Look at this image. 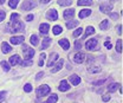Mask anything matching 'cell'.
<instances>
[{
    "label": "cell",
    "mask_w": 123,
    "mask_h": 103,
    "mask_svg": "<svg viewBox=\"0 0 123 103\" xmlns=\"http://www.w3.org/2000/svg\"><path fill=\"white\" fill-rule=\"evenodd\" d=\"M7 31L8 32H12V33H15V32H23L24 31V24L21 21H19V19H15V20H11V23L7 25Z\"/></svg>",
    "instance_id": "obj_1"
},
{
    "label": "cell",
    "mask_w": 123,
    "mask_h": 103,
    "mask_svg": "<svg viewBox=\"0 0 123 103\" xmlns=\"http://www.w3.org/2000/svg\"><path fill=\"white\" fill-rule=\"evenodd\" d=\"M23 51H24V59L25 60H32L33 56H34V50L27 45H24Z\"/></svg>",
    "instance_id": "obj_2"
},
{
    "label": "cell",
    "mask_w": 123,
    "mask_h": 103,
    "mask_svg": "<svg viewBox=\"0 0 123 103\" xmlns=\"http://www.w3.org/2000/svg\"><path fill=\"white\" fill-rule=\"evenodd\" d=\"M50 91H51V89L49 85H46V84H43V85H40L39 88L37 89V97H43V96H46L47 94H50Z\"/></svg>",
    "instance_id": "obj_3"
},
{
    "label": "cell",
    "mask_w": 123,
    "mask_h": 103,
    "mask_svg": "<svg viewBox=\"0 0 123 103\" xmlns=\"http://www.w3.org/2000/svg\"><path fill=\"white\" fill-rule=\"evenodd\" d=\"M37 6V2L34 0H25L21 5V10L24 11H30V10H33L34 7Z\"/></svg>",
    "instance_id": "obj_4"
},
{
    "label": "cell",
    "mask_w": 123,
    "mask_h": 103,
    "mask_svg": "<svg viewBox=\"0 0 123 103\" xmlns=\"http://www.w3.org/2000/svg\"><path fill=\"white\" fill-rule=\"evenodd\" d=\"M85 47H86L89 51L97 50V39H90V40H88L86 44H85Z\"/></svg>",
    "instance_id": "obj_5"
},
{
    "label": "cell",
    "mask_w": 123,
    "mask_h": 103,
    "mask_svg": "<svg viewBox=\"0 0 123 103\" xmlns=\"http://www.w3.org/2000/svg\"><path fill=\"white\" fill-rule=\"evenodd\" d=\"M85 57H86L85 53L78 52V53H76V55L74 56V60H75V63H77V64H80V63H83V62L85 60Z\"/></svg>",
    "instance_id": "obj_6"
},
{
    "label": "cell",
    "mask_w": 123,
    "mask_h": 103,
    "mask_svg": "<svg viewBox=\"0 0 123 103\" xmlns=\"http://www.w3.org/2000/svg\"><path fill=\"white\" fill-rule=\"evenodd\" d=\"M46 18L47 19H50V20H57L58 19V13H57V11L56 10H49L47 11V13H46Z\"/></svg>",
    "instance_id": "obj_7"
},
{
    "label": "cell",
    "mask_w": 123,
    "mask_h": 103,
    "mask_svg": "<svg viewBox=\"0 0 123 103\" xmlns=\"http://www.w3.org/2000/svg\"><path fill=\"white\" fill-rule=\"evenodd\" d=\"M111 10H112V5L111 4H102L99 6V11L103 12V13H109V12H111Z\"/></svg>",
    "instance_id": "obj_8"
},
{
    "label": "cell",
    "mask_w": 123,
    "mask_h": 103,
    "mask_svg": "<svg viewBox=\"0 0 123 103\" xmlns=\"http://www.w3.org/2000/svg\"><path fill=\"white\" fill-rule=\"evenodd\" d=\"M58 53H56V52H53V53H51V57L49 59V62H47V66H50V68H52L53 66V64H55V62L58 59Z\"/></svg>",
    "instance_id": "obj_9"
},
{
    "label": "cell",
    "mask_w": 123,
    "mask_h": 103,
    "mask_svg": "<svg viewBox=\"0 0 123 103\" xmlns=\"http://www.w3.org/2000/svg\"><path fill=\"white\" fill-rule=\"evenodd\" d=\"M63 64H64V60H63V59H59V60H58V63L56 64V66H53V68L51 69L52 74H56V72H58L62 68H63Z\"/></svg>",
    "instance_id": "obj_10"
},
{
    "label": "cell",
    "mask_w": 123,
    "mask_h": 103,
    "mask_svg": "<svg viewBox=\"0 0 123 103\" xmlns=\"http://www.w3.org/2000/svg\"><path fill=\"white\" fill-rule=\"evenodd\" d=\"M51 42H52V39H51L50 37H45V38L43 39V43H42L40 49H42V50H45V49H47V47L50 46V44H51Z\"/></svg>",
    "instance_id": "obj_11"
},
{
    "label": "cell",
    "mask_w": 123,
    "mask_h": 103,
    "mask_svg": "<svg viewBox=\"0 0 123 103\" xmlns=\"http://www.w3.org/2000/svg\"><path fill=\"white\" fill-rule=\"evenodd\" d=\"M74 14H75V10H74V8H69V10L64 11L63 17H64L65 19H71V18L74 17Z\"/></svg>",
    "instance_id": "obj_12"
},
{
    "label": "cell",
    "mask_w": 123,
    "mask_h": 103,
    "mask_svg": "<svg viewBox=\"0 0 123 103\" xmlns=\"http://www.w3.org/2000/svg\"><path fill=\"white\" fill-rule=\"evenodd\" d=\"M70 82H71V84H74V85H78V84L80 83V77L77 76V75H71V76H70Z\"/></svg>",
    "instance_id": "obj_13"
},
{
    "label": "cell",
    "mask_w": 123,
    "mask_h": 103,
    "mask_svg": "<svg viewBox=\"0 0 123 103\" xmlns=\"http://www.w3.org/2000/svg\"><path fill=\"white\" fill-rule=\"evenodd\" d=\"M10 63H11V65H18V64H20V63H21V60H20V57H19L18 55H14V56H12V57L10 58Z\"/></svg>",
    "instance_id": "obj_14"
},
{
    "label": "cell",
    "mask_w": 123,
    "mask_h": 103,
    "mask_svg": "<svg viewBox=\"0 0 123 103\" xmlns=\"http://www.w3.org/2000/svg\"><path fill=\"white\" fill-rule=\"evenodd\" d=\"M49 30H50V25L49 24H40V26H39V31H40V33L42 34H46L47 32H49Z\"/></svg>",
    "instance_id": "obj_15"
},
{
    "label": "cell",
    "mask_w": 123,
    "mask_h": 103,
    "mask_svg": "<svg viewBox=\"0 0 123 103\" xmlns=\"http://www.w3.org/2000/svg\"><path fill=\"white\" fill-rule=\"evenodd\" d=\"M24 37H21V36H19V37H12L11 38V43L14 45H18V44H21L23 42H24Z\"/></svg>",
    "instance_id": "obj_16"
},
{
    "label": "cell",
    "mask_w": 123,
    "mask_h": 103,
    "mask_svg": "<svg viewBox=\"0 0 123 103\" xmlns=\"http://www.w3.org/2000/svg\"><path fill=\"white\" fill-rule=\"evenodd\" d=\"M88 71H89L90 74H97V72L101 71V66H99V65H90V66L88 68Z\"/></svg>",
    "instance_id": "obj_17"
},
{
    "label": "cell",
    "mask_w": 123,
    "mask_h": 103,
    "mask_svg": "<svg viewBox=\"0 0 123 103\" xmlns=\"http://www.w3.org/2000/svg\"><path fill=\"white\" fill-rule=\"evenodd\" d=\"M58 89H59L61 91H68V90L70 89V84H68L66 81H62L61 84H59V87H58Z\"/></svg>",
    "instance_id": "obj_18"
},
{
    "label": "cell",
    "mask_w": 123,
    "mask_h": 103,
    "mask_svg": "<svg viewBox=\"0 0 123 103\" xmlns=\"http://www.w3.org/2000/svg\"><path fill=\"white\" fill-rule=\"evenodd\" d=\"M11 50H12V46H10L8 43H2L1 44V51L4 53H8V52H11Z\"/></svg>",
    "instance_id": "obj_19"
},
{
    "label": "cell",
    "mask_w": 123,
    "mask_h": 103,
    "mask_svg": "<svg viewBox=\"0 0 123 103\" xmlns=\"http://www.w3.org/2000/svg\"><path fill=\"white\" fill-rule=\"evenodd\" d=\"M58 44L61 45L64 50H68V49L70 47V44H69V40H68V39H61V40L58 42Z\"/></svg>",
    "instance_id": "obj_20"
},
{
    "label": "cell",
    "mask_w": 123,
    "mask_h": 103,
    "mask_svg": "<svg viewBox=\"0 0 123 103\" xmlns=\"http://www.w3.org/2000/svg\"><path fill=\"white\" fill-rule=\"evenodd\" d=\"M77 5L78 6H90L92 5V0H78Z\"/></svg>",
    "instance_id": "obj_21"
},
{
    "label": "cell",
    "mask_w": 123,
    "mask_h": 103,
    "mask_svg": "<svg viewBox=\"0 0 123 103\" xmlns=\"http://www.w3.org/2000/svg\"><path fill=\"white\" fill-rule=\"evenodd\" d=\"M91 14V10H83V11H80L79 12V18H85V17H88V15H90Z\"/></svg>",
    "instance_id": "obj_22"
},
{
    "label": "cell",
    "mask_w": 123,
    "mask_h": 103,
    "mask_svg": "<svg viewBox=\"0 0 123 103\" xmlns=\"http://www.w3.org/2000/svg\"><path fill=\"white\" fill-rule=\"evenodd\" d=\"M118 87H120L118 83H112V84H110V85L108 87V90H109V92H115Z\"/></svg>",
    "instance_id": "obj_23"
},
{
    "label": "cell",
    "mask_w": 123,
    "mask_h": 103,
    "mask_svg": "<svg viewBox=\"0 0 123 103\" xmlns=\"http://www.w3.org/2000/svg\"><path fill=\"white\" fill-rule=\"evenodd\" d=\"M58 101V96L56 95V94H52L50 97H49V100L46 101V103H57Z\"/></svg>",
    "instance_id": "obj_24"
},
{
    "label": "cell",
    "mask_w": 123,
    "mask_h": 103,
    "mask_svg": "<svg viewBox=\"0 0 123 103\" xmlns=\"http://www.w3.org/2000/svg\"><path fill=\"white\" fill-rule=\"evenodd\" d=\"M93 33H95V29H93L92 26H89V27H86L85 34H84V37H83V38H86V37H89L90 34H93Z\"/></svg>",
    "instance_id": "obj_25"
},
{
    "label": "cell",
    "mask_w": 123,
    "mask_h": 103,
    "mask_svg": "<svg viewBox=\"0 0 123 103\" xmlns=\"http://www.w3.org/2000/svg\"><path fill=\"white\" fill-rule=\"evenodd\" d=\"M77 25H78V21L77 20H71V21H68L66 23V27L68 29H74V27H76Z\"/></svg>",
    "instance_id": "obj_26"
},
{
    "label": "cell",
    "mask_w": 123,
    "mask_h": 103,
    "mask_svg": "<svg viewBox=\"0 0 123 103\" xmlns=\"http://www.w3.org/2000/svg\"><path fill=\"white\" fill-rule=\"evenodd\" d=\"M30 42H31V44L32 45H38V42H39L38 36H37V34H32V36H31Z\"/></svg>",
    "instance_id": "obj_27"
},
{
    "label": "cell",
    "mask_w": 123,
    "mask_h": 103,
    "mask_svg": "<svg viewBox=\"0 0 123 103\" xmlns=\"http://www.w3.org/2000/svg\"><path fill=\"white\" fill-rule=\"evenodd\" d=\"M58 4L61 6H70L72 4V0H58Z\"/></svg>",
    "instance_id": "obj_28"
},
{
    "label": "cell",
    "mask_w": 123,
    "mask_h": 103,
    "mask_svg": "<svg viewBox=\"0 0 123 103\" xmlns=\"http://www.w3.org/2000/svg\"><path fill=\"white\" fill-rule=\"evenodd\" d=\"M52 31H53V34H59V33H62V26H59V25H56V26H53V29H52Z\"/></svg>",
    "instance_id": "obj_29"
},
{
    "label": "cell",
    "mask_w": 123,
    "mask_h": 103,
    "mask_svg": "<svg viewBox=\"0 0 123 103\" xmlns=\"http://www.w3.org/2000/svg\"><path fill=\"white\" fill-rule=\"evenodd\" d=\"M116 51L118 53H122V40L121 39H118L117 43H116Z\"/></svg>",
    "instance_id": "obj_30"
},
{
    "label": "cell",
    "mask_w": 123,
    "mask_h": 103,
    "mask_svg": "<svg viewBox=\"0 0 123 103\" xmlns=\"http://www.w3.org/2000/svg\"><path fill=\"white\" fill-rule=\"evenodd\" d=\"M1 66H2V69L5 70V71H8L10 69H11V66H10V64L6 62V60H2L1 62Z\"/></svg>",
    "instance_id": "obj_31"
},
{
    "label": "cell",
    "mask_w": 123,
    "mask_h": 103,
    "mask_svg": "<svg viewBox=\"0 0 123 103\" xmlns=\"http://www.w3.org/2000/svg\"><path fill=\"white\" fill-rule=\"evenodd\" d=\"M99 27H101L102 30H107L108 27H109V21H108L107 19H105V20H103V21L99 24Z\"/></svg>",
    "instance_id": "obj_32"
},
{
    "label": "cell",
    "mask_w": 123,
    "mask_h": 103,
    "mask_svg": "<svg viewBox=\"0 0 123 103\" xmlns=\"http://www.w3.org/2000/svg\"><path fill=\"white\" fill-rule=\"evenodd\" d=\"M45 58H46V55L45 53H42V55H40V58H39V63H38V65H39V66H43V65H44Z\"/></svg>",
    "instance_id": "obj_33"
},
{
    "label": "cell",
    "mask_w": 123,
    "mask_h": 103,
    "mask_svg": "<svg viewBox=\"0 0 123 103\" xmlns=\"http://www.w3.org/2000/svg\"><path fill=\"white\" fill-rule=\"evenodd\" d=\"M18 2H19V0H10L8 5H10V7L15 8V7H17V5H18Z\"/></svg>",
    "instance_id": "obj_34"
},
{
    "label": "cell",
    "mask_w": 123,
    "mask_h": 103,
    "mask_svg": "<svg viewBox=\"0 0 123 103\" xmlns=\"http://www.w3.org/2000/svg\"><path fill=\"white\" fill-rule=\"evenodd\" d=\"M82 33H83V29H82V27H78V29L74 32V37H78V36H80Z\"/></svg>",
    "instance_id": "obj_35"
},
{
    "label": "cell",
    "mask_w": 123,
    "mask_h": 103,
    "mask_svg": "<svg viewBox=\"0 0 123 103\" xmlns=\"http://www.w3.org/2000/svg\"><path fill=\"white\" fill-rule=\"evenodd\" d=\"M31 90H32V85H31L30 83H27V84H25V85H24V91L30 92Z\"/></svg>",
    "instance_id": "obj_36"
},
{
    "label": "cell",
    "mask_w": 123,
    "mask_h": 103,
    "mask_svg": "<svg viewBox=\"0 0 123 103\" xmlns=\"http://www.w3.org/2000/svg\"><path fill=\"white\" fill-rule=\"evenodd\" d=\"M5 97H6V91H0V103L5 101Z\"/></svg>",
    "instance_id": "obj_37"
},
{
    "label": "cell",
    "mask_w": 123,
    "mask_h": 103,
    "mask_svg": "<svg viewBox=\"0 0 123 103\" xmlns=\"http://www.w3.org/2000/svg\"><path fill=\"white\" fill-rule=\"evenodd\" d=\"M75 49H76V50H80V49H82V43H80L79 40H76V42H75Z\"/></svg>",
    "instance_id": "obj_38"
},
{
    "label": "cell",
    "mask_w": 123,
    "mask_h": 103,
    "mask_svg": "<svg viewBox=\"0 0 123 103\" xmlns=\"http://www.w3.org/2000/svg\"><path fill=\"white\" fill-rule=\"evenodd\" d=\"M23 66H29V65H32V60H24L20 63Z\"/></svg>",
    "instance_id": "obj_39"
},
{
    "label": "cell",
    "mask_w": 123,
    "mask_h": 103,
    "mask_svg": "<svg viewBox=\"0 0 123 103\" xmlns=\"http://www.w3.org/2000/svg\"><path fill=\"white\" fill-rule=\"evenodd\" d=\"M104 82H105V79H101V81H95V82H93V84H95V85H101V84H103Z\"/></svg>",
    "instance_id": "obj_40"
},
{
    "label": "cell",
    "mask_w": 123,
    "mask_h": 103,
    "mask_svg": "<svg viewBox=\"0 0 123 103\" xmlns=\"http://www.w3.org/2000/svg\"><path fill=\"white\" fill-rule=\"evenodd\" d=\"M5 15H6V14H5V12L0 10V21H2V20L5 19Z\"/></svg>",
    "instance_id": "obj_41"
},
{
    "label": "cell",
    "mask_w": 123,
    "mask_h": 103,
    "mask_svg": "<svg viewBox=\"0 0 123 103\" xmlns=\"http://www.w3.org/2000/svg\"><path fill=\"white\" fill-rule=\"evenodd\" d=\"M102 100H103L104 102H108V101L110 100V95H103V97H102Z\"/></svg>",
    "instance_id": "obj_42"
},
{
    "label": "cell",
    "mask_w": 123,
    "mask_h": 103,
    "mask_svg": "<svg viewBox=\"0 0 123 103\" xmlns=\"http://www.w3.org/2000/svg\"><path fill=\"white\" fill-rule=\"evenodd\" d=\"M15 19H19V14L18 13H13L11 15V20H15Z\"/></svg>",
    "instance_id": "obj_43"
},
{
    "label": "cell",
    "mask_w": 123,
    "mask_h": 103,
    "mask_svg": "<svg viewBox=\"0 0 123 103\" xmlns=\"http://www.w3.org/2000/svg\"><path fill=\"white\" fill-rule=\"evenodd\" d=\"M43 76H44V72H38V74H37V76H36V79H40Z\"/></svg>",
    "instance_id": "obj_44"
},
{
    "label": "cell",
    "mask_w": 123,
    "mask_h": 103,
    "mask_svg": "<svg viewBox=\"0 0 123 103\" xmlns=\"http://www.w3.org/2000/svg\"><path fill=\"white\" fill-rule=\"evenodd\" d=\"M33 18H34V17H33L32 14H29L25 19H26V21H31V20H33Z\"/></svg>",
    "instance_id": "obj_45"
},
{
    "label": "cell",
    "mask_w": 123,
    "mask_h": 103,
    "mask_svg": "<svg viewBox=\"0 0 123 103\" xmlns=\"http://www.w3.org/2000/svg\"><path fill=\"white\" fill-rule=\"evenodd\" d=\"M104 45H105V47H107V49H109V50L111 49V44H110V42H105V43H104Z\"/></svg>",
    "instance_id": "obj_46"
},
{
    "label": "cell",
    "mask_w": 123,
    "mask_h": 103,
    "mask_svg": "<svg viewBox=\"0 0 123 103\" xmlns=\"http://www.w3.org/2000/svg\"><path fill=\"white\" fill-rule=\"evenodd\" d=\"M117 32H118L120 34H122V25H118V26H117Z\"/></svg>",
    "instance_id": "obj_47"
},
{
    "label": "cell",
    "mask_w": 123,
    "mask_h": 103,
    "mask_svg": "<svg viewBox=\"0 0 123 103\" xmlns=\"http://www.w3.org/2000/svg\"><path fill=\"white\" fill-rule=\"evenodd\" d=\"M111 18H112L114 20H116V19L118 18V14H117V13H112V14H111Z\"/></svg>",
    "instance_id": "obj_48"
},
{
    "label": "cell",
    "mask_w": 123,
    "mask_h": 103,
    "mask_svg": "<svg viewBox=\"0 0 123 103\" xmlns=\"http://www.w3.org/2000/svg\"><path fill=\"white\" fill-rule=\"evenodd\" d=\"M49 1H50V0H42V2H43V4H47Z\"/></svg>",
    "instance_id": "obj_49"
},
{
    "label": "cell",
    "mask_w": 123,
    "mask_h": 103,
    "mask_svg": "<svg viewBox=\"0 0 123 103\" xmlns=\"http://www.w3.org/2000/svg\"><path fill=\"white\" fill-rule=\"evenodd\" d=\"M5 2V0H0V4H4Z\"/></svg>",
    "instance_id": "obj_50"
},
{
    "label": "cell",
    "mask_w": 123,
    "mask_h": 103,
    "mask_svg": "<svg viewBox=\"0 0 123 103\" xmlns=\"http://www.w3.org/2000/svg\"><path fill=\"white\" fill-rule=\"evenodd\" d=\"M43 103H46V102H43Z\"/></svg>",
    "instance_id": "obj_51"
}]
</instances>
